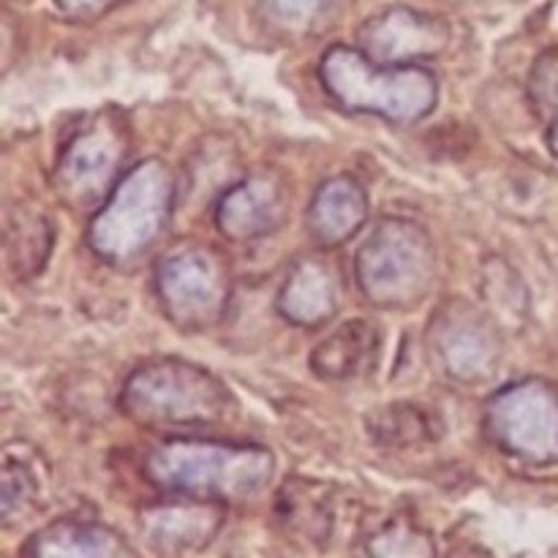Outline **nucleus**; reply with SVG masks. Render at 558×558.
Returning <instances> with one entry per match:
<instances>
[{
    "label": "nucleus",
    "instance_id": "1",
    "mask_svg": "<svg viewBox=\"0 0 558 558\" xmlns=\"http://www.w3.org/2000/svg\"><path fill=\"white\" fill-rule=\"evenodd\" d=\"M276 458L256 445L174 439L145 458V477L163 494L245 505L270 485Z\"/></svg>",
    "mask_w": 558,
    "mask_h": 558
},
{
    "label": "nucleus",
    "instance_id": "2",
    "mask_svg": "<svg viewBox=\"0 0 558 558\" xmlns=\"http://www.w3.org/2000/svg\"><path fill=\"white\" fill-rule=\"evenodd\" d=\"M174 178L163 161H142L118 180L87 232V243L112 265L142 259L174 210Z\"/></svg>",
    "mask_w": 558,
    "mask_h": 558
},
{
    "label": "nucleus",
    "instance_id": "3",
    "mask_svg": "<svg viewBox=\"0 0 558 558\" xmlns=\"http://www.w3.org/2000/svg\"><path fill=\"white\" fill-rule=\"evenodd\" d=\"M319 76L332 101L349 112H368L392 123H412L436 107L439 82L420 65H385L365 52L332 47L322 58Z\"/></svg>",
    "mask_w": 558,
    "mask_h": 558
},
{
    "label": "nucleus",
    "instance_id": "4",
    "mask_svg": "<svg viewBox=\"0 0 558 558\" xmlns=\"http://www.w3.org/2000/svg\"><path fill=\"white\" fill-rule=\"evenodd\" d=\"M125 414L147 428H210L232 412L221 379L183 360H158L129 376L120 396Z\"/></svg>",
    "mask_w": 558,
    "mask_h": 558
},
{
    "label": "nucleus",
    "instance_id": "5",
    "mask_svg": "<svg viewBox=\"0 0 558 558\" xmlns=\"http://www.w3.org/2000/svg\"><path fill=\"white\" fill-rule=\"evenodd\" d=\"M357 283L379 308H412L436 281V245L414 221L387 218L374 229L354 262Z\"/></svg>",
    "mask_w": 558,
    "mask_h": 558
},
{
    "label": "nucleus",
    "instance_id": "6",
    "mask_svg": "<svg viewBox=\"0 0 558 558\" xmlns=\"http://www.w3.org/2000/svg\"><path fill=\"white\" fill-rule=\"evenodd\" d=\"M156 294L169 322L183 330H207L227 311V265L207 245H178L158 262Z\"/></svg>",
    "mask_w": 558,
    "mask_h": 558
},
{
    "label": "nucleus",
    "instance_id": "7",
    "mask_svg": "<svg viewBox=\"0 0 558 558\" xmlns=\"http://www.w3.org/2000/svg\"><path fill=\"white\" fill-rule=\"evenodd\" d=\"M488 434L499 450L532 466L558 461V390L548 381H515L494 396Z\"/></svg>",
    "mask_w": 558,
    "mask_h": 558
},
{
    "label": "nucleus",
    "instance_id": "8",
    "mask_svg": "<svg viewBox=\"0 0 558 558\" xmlns=\"http://www.w3.org/2000/svg\"><path fill=\"white\" fill-rule=\"evenodd\" d=\"M125 153H129V134L123 120L109 112L87 120L71 136L58 161L54 183L60 196L74 210L96 207L118 185Z\"/></svg>",
    "mask_w": 558,
    "mask_h": 558
},
{
    "label": "nucleus",
    "instance_id": "9",
    "mask_svg": "<svg viewBox=\"0 0 558 558\" xmlns=\"http://www.w3.org/2000/svg\"><path fill=\"white\" fill-rule=\"evenodd\" d=\"M499 330L469 303H447L430 325V349L441 368L463 385L490 379L501 363Z\"/></svg>",
    "mask_w": 558,
    "mask_h": 558
},
{
    "label": "nucleus",
    "instance_id": "10",
    "mask_svg": "<svg viewBox=\"0 0 558 558\" xmlns=\"http://www.w3.org/2000/svg\"><path fill=\"white\" fill-rule=\"evenodd\" d=\"M360 44L376 63L414 65V60L445 52L450 44V27L439 16L398 5L365 22L360 27Z\"/></svg>",
    "mask_w": 558,
    "mask_h": 558
},
{
    "label": "nucleus",
    "instance_id": "11",
    "mask_svg": "<svg viewBox=\"0 0 558 558\" xmlns=\"http://www.w3.org/2000/svg\"><path fill=\"white\" fill-rule=\"evenodd\" d=\"M221 523V501L174 494V499L142 510L140 534L147 548L156 554L183 556L207 548L216 539Z\"/></svg>",
    "mask_w": 558,
    "mask_h": 558
},
{
    "label": "nucleus",
    "instance_id": "12",
    "mask_svg": "<svg viewBox=\"0 0 558 558\" xmlns=\"http://www.w3.org/2000/svg\"><path fill=\"white\" fill-rule=\"evenodd\" d=\"M287 216V194L272 174H251L221 191L216 207V227L234 243L265 238L276 232Z\"/></svg>",
    "mask_w": 558,
    "mask_h": 558
},
{
    "label": "nucleus",
    "instance_id": "13",
    "mask_svg": "<svg viewBox=\"0 0 558 558\" xmlns=\"http://www.w3.org/2000/svg\"><path fill=\"white\" fill-rule=\"evenodd\" d=\"M341 272L325 254L303 256L289 270L278 298V311L298 327H316L341 305Z\"/></svg>",
    "mask_w": 558,
    "mask_h": 558
},
{
    "label": "nucleus",
    "instance_id": "14",
    "mask_svg": "<svg viewBox=\"0 0 558 558\" xmlns=\"http://www.w3.org/2000/svg\"><path fill=\"white\" fill-rule=\"evenodd\" d=\"M368 199L357 180L332 178L316 191L308 207V232L325 248L347 243L365 221Z\"/></svg>",
    "mask_w": 558,
    "mask_h": 558
},
{
    "label": "nucleus",
    "instance_id": "15",
    "mask_svg": "<svg viewBox=\"0 0 558 558\" xmlns=\"http://www.w3.org/2000/svg\"><path fill=\"white\" fill-rule=\"evenodd\" d=\"M379 336L376 327L363 319L341 325L330 338L319 343L311 354V368L316 376L330 381H349L374 365Z\"/></svg>",
    "mask_w": 558,
    "mask_h": 558
},
{
    "label": "nucleus",
    "instance_id": "16",
    "mask_svg": "<svg viewBox=\"0 0 558 558\" xmlns=\"http://www.w3.org/2000/svg\"><path fill=\"white\" fill-rule=\"evenodd\" d=\"M25 556H129L118 532L87 521H54L22 545Z\"/></svg>",
    "mask_w": 558,
    "mask_h": 558
},
{
    "label": "nucleus",
    "instance_id": "17",
    "mask_svg": "<svg viewBox=\"0 0 558 558\" xmlns=\"http://www.w3.org/2000/svg\"><path fill=\"white\" fill-rule=\"evenodd\" d=\"M265 27L283 38H311L341 14L343 0H254Z\"/></svg>",
    "mask_w": 558,
    "mask_h": 558
},
{
    "label": "nucleus",
    "instance_id": "18",
    "mask_svg": "<svg viewBox=\"0 0 558 558\" xmlns=\"http://www.w3.org/2000/svg\"><path fill=\"white\" fill-rule=\"evenodd\" d=\"M430 417L423 409L412 407V403H396V407H385L368 417V434L381 447H417L428 441L430 436Z\"/></svg>",
    "mask_w": 558,
    "mask_h": 558
},
{
    "label": "nucleus",
    "instance_id": "19",
    "mask_svg": "<svg viewBox=\"0 0 558 558\" xmlns=\"http://www.w3.org/2000/svg\"><path fill=\"white\" fill-rule=\"evenodd\" d=\"M49 254V223L41 216H22L20 227L9 223V256L14 267L25 276H33L47 262Z\"/></svg>",
    "mask_w": 558,
    "mask_h": 558
},
{
    "label": "nucleus",
    "instance_id": "20",
    "mask_svg": "<svg viewBox=\"0 0 558 558\" xmlns=\"http://www.w3.org/2000/svg\"><path fill=\"white\" fill-rule=\"evenodd\" d=\"M281 518L305 537H327L330 532V505L327 496L311 490L308 483H298V488H287V501L281 507Z\"/></svg>",
    "mask_w": 558,
    "mask_h": 558
},
{
    "label": "nucleus",
    "instance_id": "21",
    "mask_svg": "<svg viewBox=\"0 0 558 558\" xmlns=\"http://www.w3.org/2000/svg\"><path fill=\"white\" fill-rule=\"evenodd\" d=\"M365 548L376 556H430L436 550L434 539L409 521H392L381 529L374 539H368Z\"/></svg>",
    "mask_w": 558,
    "mask_h": 558
},
{
    "label": "nucleus",
    "instance_id": "22",
    "mask_svg": "<svg viewBox=\"0 0 558 558\" xmlns=\"http://www.w3.org/2000/svg\"><path fill=\"white\" fill-rule=\"evenodd\" d=\"M38 499V480L33 474L31 463L20 456L16 461L11 450L5 452L3 463V518L9 521L11 515H20L33 507Z\"/></svg>",
    "mask_w": 558,
    "mask_h": 558
},
{
    "label": "nucleus",
    "instance_id": "23",
    "mask_svg": "<svg viewBox=\"0 0 558 558\" xmlns=\"http://www.w3.org/2000/svg\"><path fill=\"white\" fill-rule=\"evenodd\" d=\"M54 3L71 20H93V16H101L104 11L118 5L120 0H54Z\"/></svg>",
    "mask_w": 558,
    "mask_h": 558
},
{
    "label": "nucleus",
    "instance_id": "24",
    "mask_svg": "<svg viewBox=\"0 0 558 558\" xmlns=\"http://www.w3.org/2000/svg\"><path fill=\"white\" fill-rule=\"evenodd\" d=\"M550 147H554V153L558 156V118L554 120V129H550Z\"/></svg>",
    "mask_w": 558,
    "mask_h": 558
}]
</instances>
